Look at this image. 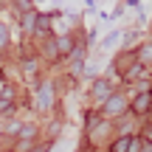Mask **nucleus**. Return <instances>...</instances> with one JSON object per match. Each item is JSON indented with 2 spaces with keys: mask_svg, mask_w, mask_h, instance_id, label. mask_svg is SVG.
Instances as JSON below:
<instances>
[{
  "mask_svg": "<svg viewBox=\"0 0 152 152\" xmlns=\"http://www.w3.org/2000/svg\"><path fill=\"white\" fill-rule=\"evenodd\" d=\"M149 102H152L149 93H141V96L135 99V110H138V113H147V110H149Z\"/></svg>",
  "mask_w": 152,
  "mask_h": 152,
  "instance_id": "1",
  "label": "nucleus"
},
{
  "mask_svg": "<svg viewBox=\"0 0 152 152\" xmlns=\"http://www.w3.org/2000/svg\"><path fill=\"white\" fill-rule=\"evenodd\" d=\"M127 149H130V135L118 138V141L113 144V149H110V152H127Z\"/></svg>",
  "mask_w": 152,
  "mask_h": 152,
  "instance_id": "2",
  "label": "nucleus"
},
{
  "mask_svg": "<svg viewBox=\"0 0 152 152\" xmlns=\"http://www.w3.org/2000/svg\"><path fill=\"white\" fill-rule=\"evenodd\" d=\"M39 104H42V107H48V104H51V87L48 85L39 87Z\"/></svg>",
  "mask_w": 152,
  "mask_h": 152,
  "instance_id": "3",
  "label": "nucleus"
},
{
  "mask_svg": "<svg viewBox=\"0 0 152 152\" xmlns=\"http://www.w3.org/2000/svg\"><path fill=\"white\" fill-rule=\"evenodd\" d=\"M121 110H124V102L121 99H110L107 102V113H121Z\"/></svg>",
  "mask_w": 152,
  "mask_h": 152,
  "instance_id": "4",
  "label": "nucleus"
},
{
  "mask_svg": "<svg viewBox=\"0 0 152 152\" xmlns=\"http://www.w3.org/2000/svg\"><path fill=\"white\" fill-rule=\"evenodd\" d=\"M107 90H110V85H107V82H96V96H99V99H104V96H107Z\"/></svg>",
  "mask_w": 152,
  "mask_h": 152,
  "instance_id": "5",
  "label": "nucleus"
},
{
  "mask_svg": "<svg viewBox=\"0 0 152 152\" xmlns=\"http://www.w3.org/2000/svg\"><path fill=\"white\" fill-rule=\"evenodd\" d=\"M56 45H59V51H62V54H71V39H59Z\"/></svg>",
  "mask_w": 152,
  "mask_h": 152,
  "instance_id": "6",
  "label": "nucleus"
},
{
  "mask_svg": "<svg viewBox=\"0 0 152 152\" xmlns=\"http://www.w3.org/2000/svg\"><path fill=\"white\" fill-rule=\"evenodd\" d=\"M9 42V34H6V26H0V48Z\"/></svg>",
  "mask_w": 152,
  "mask_h": 152,
  "instance_id": "7",
  "label": "nucleus"
},
{
  "mask_svg": "<svg viewBox=\"0 0 152 152\" xmlns=\"http://www.w3.org/2000/svg\"><path fill=\"white\" fill-rule=\"evenodd\" d=\"M138 152H149V144H147V147H144V149H138Z\"/></svg>",
  "mask_w": 152,
  "mask_h": 152,
  "instance_id": "8",
  "label": "nucleus"
}]
</instances>
